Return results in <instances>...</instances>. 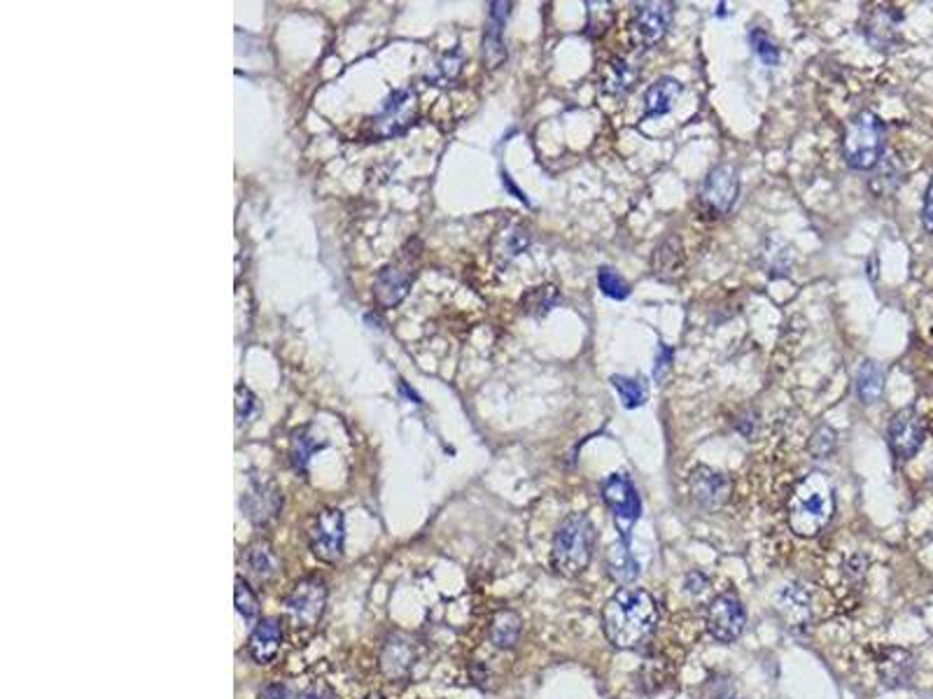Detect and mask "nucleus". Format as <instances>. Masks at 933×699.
Segmentation results:
<instances>
[{"mask_svg": "<svg viewBox=\"0 0 933 699\" xmlns=\"http://www.w3.org/2000/svg\"><path fill=\"white\" fill-rule=\"evenodd\" d=\"M297 699H336V695L330 688H327V686L316 684V686L306 688L302 695H297Z\"/></svg>", "mask_w": 933, "mask_h": 699, "instance_id": "nucleus-42", "label": "nucleus"}, {"mask_svg": "<svg viewBox=\"0 0 933 699\" xmlns=\"http://www.w3.org/2000/svg\"><path fill=\"white\" fill-rule=\"evenodd\" d=\"M512 3H490V12H488V28L483 36V61L490 71L500 69L506 59V49H504V24L506 16H510Z\"/></svg>", "mask_w": 933, "mask_h": 699, "instance_id": "nucleus-19", "label": "nucleus"}, {"mask_svg": "<svg viewBox=\"0 0 933 699\" xmlns=\"http://www.w3.org/2000/svg\"><path fill=\"white\" fill-rule=\"evenodd\" d=\"M523 629V621L516 611L502 609L495 613L493 623H490V641L498 648H514Z\"/></svg>", "mask_w": 933, "mask_h": 699, "instance_id": "nucleus-27", "label": "nucleus"}, {"mask_svg": "<svg viewBox=\"0 0 933 699\" xmlns=\"http://www.w3.org/2000/svg\"><path fill=\"white\" fill-rule=\"evenodd\" d=\"M416 94L414 91H395L385 98V103L381 108L379 114H373L369 120V128H371V138H392L400 136L412 122L416 120Z\"/></svg>", "mask_w": 933, "mask_h": 699, "instance_id": "nucleus-10", "label": "nucleus"}, {"mask_svg": "<svg viewBox=\"0 0 933 699\" xmlns=\"http://www.w3.org/2000/svg\"><path fill=\"white\" fill-rule=\"evenodd\" d=\"M745 623H747V613L738 594H731V592L719 594L710 604L708 631L716 641L722 643L738 641L745 631Z\"/></svg>", "mask_w": 933, "mask_h": 699, "instance_id": "nucleus-12", "label": "nucleus"}, {"mask_svg": "<svg viewBox=\"0 0 933 699\" xmlns=\"http://www.w3.org/2000/svg\"><path fill=\"white\" fill-rule=\"evenodd\" d=\"M255 410H257V396L248 388L238 385L236 388V418H238V422L248 420Z\"/></svg>", "mask_w": 933, "mask_h": 699, "instance_id": "nucleus-38", "label": "nucleus"}, {"mask_svg": "<svg viewBox=\"0 0 933 699\" xmlns=\"http://www.w3.org/2000/svg\"><path fill=\"white\" fill-rule=\"evenodd\" d=\"M243 564L253 578L259 582H269L281 574V557L275 555L273 545L269 541H255L243 553Z\"/></svg>", "mask_w": 933, "mask_h": 699, "instance_id": "nucleus-20", "label": "nucleus"}, {"mask_svg": "<svg viewBox=\"0 0 933 699\" xmlns=\"http://www.w3.org/2000/svg\"><path fill=\"white\" fill-rule=\"evenodd\" d=\"M607 567H610V576L616 582H630L637 574H640V569H637L635 557L628 551V543H624V541H618L616 545L610 548Z\"/></svg>", "mask_w": 933, "mask_h": 699, "instance_id": "nucleus-30", "label": "nucleus"}, {"mask_svg": "<svg viewBox=\"0 0 933 699\" xmlns=\"http://www.w3.org/2000/svg\"><path fill=\"white\" fill-rule=\"evenodd\" d=\"M283 646V625L278 618H261L248 639V653L257 664H271Z\"/></svg>", "mask_w": 933, "mask_h": 699, "instance_id": "nucleus-18", "label": "nucleus"}, {"mask_svg": "<svg viewBox=\"0 0 933 699\" xmlns=\"http://www.w3.org/2000/svg\"><path fill=\"white\" fill-rule=\"evenodd\" d=\"M885 390V373L877 366V361H863L857 371V394L861 404H875Z\"/></svg>", "mask_w": 933, "mask_h": 699, "instance_id": "nucleus-28", "label": "nucleus"}, {"mask_svg": "<svg viewBox=\"0 0 933 699\" xmlns=\"http://www.w3.org/2000/svg\"><path fill=\"white\" fill-rule=\"evenodd\" d=\"M808 447H810V453H812L817 459L828 457L833 451H836V431H833V429H831V427H826V425H822V427L817 429L814 434H812V439H810Z\"/></svg>", "mask_w": 933, "mask_h": 699, "instance_id": "nucleus-37", "label": "nucleus"}, {"mask_svg": "<svg viewBox=\"0 0 933 699\" xmlns=\"http://www.w3.org/2000/svg\"><path fill=\"white\" fill-rule=\"evenodd\" d=\"M327 606V586L318 576H306L294 582L285 599V611L294 627H316Z\"/></svg>", "mask_w": 933, "mask_h": 699, "instance_id": "nucleus-9", "label": "nucleus"}, {"mask_svg": "<svg viewBox=\"0 0 933 699\" xmlns=\"http://www.w3.org/2000/svg\"><path fill=\"white\" fill-rule=\"evenodd\" d=\"M670 361H673V350L661 345L659 347V357H656V369H653V378L663 380L665 373L670 371Z\"/></svg>", "mask_w": 933, "mask_h": 699, "instance_id": "nucleus-40", "label": "nucleus"}, {"mask_svg": "<svg viewBox=\"0 0 933 699\" xmlns=\"http://www.w3.org/2000/svg\"><path fill=\"white\" fill-rule=\"evenodd\" d=\"M602 496L614 513L621 541L628 543L633 525L640 520L642 515V502H640V494H637L633 486V480L626 474H612L602 482Z\"/></svg>", "mask_w": 933, "mask_h": 699, "instance_id": "nucleus-7", "label": "nucleus"}, {"mask_svg": "<svg viewBox=\"0 0 933 699\" xmlns=\"http://www.w3.org/2000/svg\"><path fill=\"white\" fill-rule=\"evenodd\" d=\"M684 85L675 77H659L644 94V116L667 114L675 108Z\"/></svg>", "mask_w": 933, "mask_h": 699, "instance_id": "nucleus-21", "label": "nucleus"}, {"mask_svg": "<svg viewBox=\"0 0 933 699\" xmlns=\"http://www.w3.org/2000/svg\"><path fill=\"white\" fill-rule=\"evenodd\" d=\"M596 551V527L586 513H572L555 529L551 564L565 578H577L588 569Z\"/></svg>", "mask_w": 933, "mask_h": 699, "instance_id": "nucleus-3", "label": "nucleus"}, {"mask_svg": "<svg viewBox=\"0 0 933 699\" xmlns=\"http://www.w3.org/2000/svg\"><path fill=\"white\" fill-rule=\"evenodd\" d=\"M749 45L754 49V54L765 63V65H777L779 63V47L777 42L768 36L765 30L754 28L749 33Z\"/></svg>", "mask_w": 933, "mask_h": 699, "instance_id": "nucleus-36", "label": "nucleus"}, {"mask_svg": "<svg viewBox=\"0 0 933 699\" xmlns=\"http://www.w3.org/2000/svg\"><path fill=\"white\" fill-rule=\"evenodd\" d=\"M777 611L789 627H803L810 623V594L803 586H787L777 597Z\"/></svg>", "mask_w": 933, "mask_h": 699, "instance_id": "nucleus-23", "label": "nucleus"}, {"mask_svg": "<svg viewBox=\"0 0 933 699\" xmlns=\"http://www.w3.org/2000/svg\"><path fill=\"white\" fill-rule=\"evenodd\" d=\"M875 173H873V177H871V189L877 194V196H885V194H889V192H894L896 187H898V182H901V171H898V165H896V161L892 159V157H882V165L877 163L875 165Z\"/></svg>", "mask_w": 933, "mask_h": 699, "instance_id": "nucleus-34", "label": "nucleus"}, {"mask_svg": "<svg viewBox=\"0 0 933 699\" xmlns=\"http://www.w3.org/2000/svg\"><path fill=\"white\" fill-rule=\"evenodd\" d=\"M414 662H416V646L412 637L404 635V631H395V635H390L385 639L381 648V658H379V667L385 678L404 680L408 674H412Z\"/></svg>", "mask_w": 933, "mask_h": 699, "instance_id": "nucleus-17", "label": "nucleus"}, {"mask_svg": "<svg viewBox=\"0 0 933 699\" xmlns=\"http://www.w3.org/2000/svg\"><path fill=\"white\" fill-rule=\"evenodd\" d=\"M887 439H889L892 453L898 459H912L920 453V447L926 439V429L920 415L914 413V408H904L894 415L889 422Z\"/></svg>", "mask_w": 933, "mask_h": 699, "instance_id": "nucleus-14", "label": "nucleus"}, {"mask_svg": "<svg viewBox=\"0 0 933 699\" xmlns=\"http://www.w3.org/2000/svg\"><path fill=\"white\" fill-rule=\"evenodd\" d=\"M880 676L887 686H906L912 676V655L901 648H887L885 658L880 660Z\"/></svg>", "mask_w": 933, "mask_h": 699, "instance_id": "nucleus-26", "label": "nucleus"}, {"mask_svg": "<svg viewBox=\"0 0 933 699\" xmlns=\"http://www.w3.org/2000/svg\"><path fill=\"white\" fill-rule=\"evenodd\" d=\"M308 551L320 562L334 564L343 555V541H346V523L339 508H322L306 527Z\"/></svg>", "mask_w": 933, "mask_h": 699, "instance_id": "nucleus-6", "label": "nucleus"}, {"mask_svg": "<svg viewBox=\"0 0 933 699\" xmlns=\"http://www.w3.org/2000/svg\"><path fill=\"white\" fill-rule=\"evenodd\" d=\"M836 513V494L822 471H812L796 482L789 496V527L796 537L812 539L828 527Z\"/></svg>", "mask_w": 933, "mask_h": 699, "instance_id": "nucleus-2", "label": "nucleus"}, {"mask_svg": "<svg viewBox=\"0 0 933 699\" xmlns=\"http://www.w3.org/2000/svg\"><path fill=\"white\" fill-rule=\"evenodd\" d=\"M689 486L693 502L705 511L722 508L731 494V480L710 466H696L689 476Z\"/></svg>", "mask_w": 933, "mask_h": 699, "instance_id": "nucleus-16", "label": "nucleus"}, {"mask_svg": "<svg viewBox=\"0 0 933 699\" xmlns=\"http://www.w3.org/2000/svg\"><path fill=\"white\" fill-rule=\"evenodd\" d=\"M267 699H297V695L290 692L285 686H271L267 690Z\"/></svg>", "mask_w": 933, "mask_h": 699, "instance_id": "nucleus-43", "label": "nucleus"}, {"mask_svg": "<svg viewBox=\"0 0 933 699\" xmlns=\"http://www.w3.org/2000/svg\"><path fill=\"white\" fill-rule=\"evenodd\" d=\"M673 3H665V0H653V3H642L635 8V16L630 24V36L635 47L642 49H651L656 47L670 28V22H673Z\"/></svg>", "mask_w": 933, "mask_h": 699, "instance_id": "nucleus-11", "label": "nucleus"}, {"mask_svg": "<svg viewBox=\"0 0 933 699\" xmlns=\"http://www.w3.org/2000/svg\"><path fill=\"white\" fill-rule=\"evenodd\" d=\"M555 304H558V290L553 285H539L528 290L520 298V308L523 312L528 315H537V318H542L547 315Z\"/></svg>", "mask_w": 933, "mask_h": 699, "instance_id": "nucleus-31", "label": "nucleus"}, {"mask_svg": "<svg viewBox=\"0 0 933 699\" xmlns=\"http://www.w3.org/2000/svg\"><path fill=\"white\" fill-rule=\"evenodd\" d=\"M740 194V173L733 163H722L712 169L700 187V208L708 218H724L738 201Z\"/></svg>", "mask_w": 933, "mask_h": 699, "instance_id": "nucleus-8", "label": "nucleus"}, {"mask_svg": "<svg viewBox=\"0 0 933 699\" xmlns=\"http://www.w3.org/2000/svg\"><path fill=\"white\" fill-rule=\"evenodd\" d=\"M659 623V604L642 588H621L602 611V627L610 643L630 651L640 646Z\"/></svg>", "mask_w": 933, "mask_h": 699, "instance_id": "nucleus-1", "label": "nucleus"}, {"mask_svg": "<svg viewBox=\"0 0 933 699\" xmlns=\"http://www.w3.org/2000/svg\"><path fill=\"white\" fill-rule=\"evenodd\" d=\"M612 385L621 394V402L626 408H640L647 402V385L640 378L612 376Z\"/></svg>", "mask_w": 933, "mask_h": 699, "instance_id": "nucleus-32", "label": "nucleus"}, {"mask_svg": "<svg viewBox=\"0 0 933 699\" xmlns=\"http://www.w3.org/2000/svg\"><path fill=\"white\" fill-rule=\"evenodd\" d=\"M922 226L929 231V233H933V177H931V182H929V187H926V194H924V208H922Z\"/></svg>", "mask_w": 933, "mask_h": 699, "instance_id": "nucleus-41", "label": "nucleus"}, {"mask_svg": "<svg viewBox=\"0 0 933 699\" xmlns=\"http://www.w3.org/2000/svg\"><path fill=\"white\" fill-rule=\"evenodd\" d=\"M598 287L604 296L614 298V302H624L633 292L630 282L621 273H616L612 266H600L598 269Z\"/></svg>", "mask_w": 933, "mask_h": 699, "instance_id": "nucleus-33", "label": "nucleus"}, {"mask_svg": "<svg viewBox=\"0 0 933 699\" xmlns=\"http://www.w3.org/2000/svg\"><path fill=\"white\" fill-rule=\"evenodd\" d=\"M904 12L892 5H873L863 16V36L875 49H889L901 40Z\"/></svg>", "mask_w": 933, "mask_h": 699, "instance_id": "nucleus-15", "label": "nucleus"}, {"mask_svg": "<svg viewBox=\"0 0 933 699\" xmlns=\"http://www.w3.org/2000/svg\"><path fill=\"white\" fill-rule=\"evenodd\" d=\"M528 245H530L528 229L520 224H510L493 238V247L490 249H493V257L498 259V263H510L520 253H526Z\"/></svg>", "mask_w": 933, "mask_h": 699, "instance_id": "nucleus-25", "label": "nucleus"}, {"mask_svg": "<svg viewBox=\"0 0 933 699\" xmlns=\"http://www.w3.org/2000/svg\"><path fill=\"white\" fill-rule=\"evenodd\" d=\"M245 515L253 520L257 527H267L273 523L283 511V494L278 490L273 480L267 478H253L248 482V490L243 494L241 502Z\"/></svg>", "mask_w": 933, "mask_h": 699, "instance_id": "nucleus-13", "label": "nucleus"}, {"mask_svg": "<svg viewBox=\"0 0 933 699\" xmlns=\"http://www.w3.org/2000/svg\"><path fill=\"white\" fill-rule=\"evenodd\" d=\"M843 157L855 171H873L885 157V124L875 112L861 110L849 120L843 138Z\"/></svg>", "mask_w": 933, "mask_h": 699, "instance_id": "nucleus-4", "label": "nucleus"}, {"mask_svg": "<svg viewBox=\"0 0 933 699\" xmlns=\"http://www.w3.org/2000/svg\"><path fill=\"white\" fill-rule=\"evenodd\" d=\"M365 699H385L381 692H369Z\"/></svg>", "mask_w": 933, "mask_h": 699, "instance_id": "nucleus-44", "label": "nucleus"}, {"mask_svg": "<svg viewBox=\"0 0 933 699\" xmlns=\"http://www.w3.org/2000/svg\"><path fill=\"white\" fill-rule=\"evenodd\" d=\"M684 266V247L679 236H667L651 257V271L661 280H670L679 273Z\"/></svg>", "mask_w": 933, "mask_h": 699, "instance_id": "nucleus-24", "label": "nucleus"}, {"mask_svg": "<svg viewBox=\"0 0 933 699\" xmlns=\"http://www.w3.org/2000/svg\"><path fill=\"white\" fill-rule=\"evenodd\" d=\"M418 259H420V245L416 241H408L395 255V259L385 263L383 269L376 273L373 278L376 304L381 308H395L402 302L416 278Z\"/></svg>", "mask_w": 933, "mask_h": 699, "instance_id": "nucleus-5", "label": "nucleus"}, {"mask_svg": "<svg viewBox=\"0 0 933 699\" xmlns=\"http://www.w3.org/2000/svg\"><path fill=\"white\" fill-rule=\"evenodd\" d=\"M234 604L238 615H243L245 621H253L259 615V597L257 592L250 588V582L245 578H236V590H234Z\"/></svg>", "mask_w": 933, "mask_h": 699, "instance_id": "nucleus-35", "label": "nucleus"}, {"mask_svg": "<svg viewBox=\"0 0 933 699\" xmlns=\"http://www.w3.org/2000/svg\"><path fill=\"white\" fill-rule=\"evenodd\" d=\"M461 69H463V57H461V52H451V54H446L444 59L439 61V65H437V77L439 79H455L457 77V73H461Z\"/></svg>", "mask_w": 933, "mask_h": 699, "instance_id": "nucleus-39", "label": "nucleus"}, {"mask_svg": "<svg viewBox=\"0 0 933 699\" xmlns=\"http://www.w3.org/2000/svg\"><path fill=\"white\" fill-rule=\"evenodd\" d=\"M322 445L324 443H318L316 437L310 434L308 427L299 429V431H294L292 445H290V464H292V469L304 476L306 469H308L310 455H314L318 451V447H322Z\"/></svg>", "mask_w": 933, "mask_h": 699, "instance_id": "nucleus-29", "label": "nucleus"}, {"mask_svg": "<svg viewBox=\"0 0 933 699\" xmlns=\"http://www.w3.org/2000/svg\"><path fill=\"white\" fill-rule=\"evenodd\" d=\"M637 77H640V71H637L633 63H628L624 57H614L604 63L600 85L607 94L621 96V94H628L635 87Z\"/></svg>", "mask_w": 933, "mask_h": 699, "instance_id": "nucleus-22", "label": "nucleus"}]
</instances>
